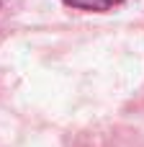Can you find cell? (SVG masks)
<instances>
[{
  "label": "cell",
  "mask_w": 144,
  "mask_h": 147,
  "mask_svg": "<svg viewBox=\"0 0 144 147\" xmlns=\"http://www.w3.org/2000/svg\"><path fill=\"white\" fill-rule=\"evenodd\" d=\"M64 3L77 10H111L124 0H64Z\"/></svg>",
  "instance_id": "cell-1"
}]
</instances>
